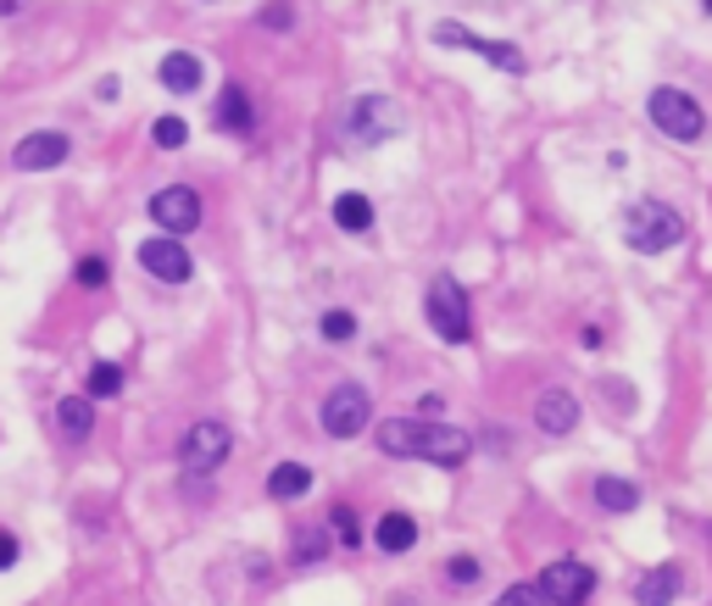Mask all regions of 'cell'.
Wrapping results in <instances>:
<instances>
[{"instance_id":"obj_5","label":"cell","mask_w":712,"mask_h":606,"mask_svg":"<svg viewBox=\"0 0 712 606\" xmlns=\"http://www.w3.org/2000/svg\"><path fill=\"white\" fill-rule=\"evenodd\" d=\"M645 112H651V123H657L668 140H679V145H695V140L706 134V112H701L684 90H651Z\"/></svg>"},{"instance_id":"obj_26","label":"cell","mask_w":712,"mask_h":606,"mask_svg":"<svg viewBox=\"0 0 712 606\" xmlns=\"http://www.w3.org/2000/svg\"><path fill=\"white\" fill-rule=\"evenodd\" d=\"M317 329H323V340H334V345H339V340H350V334H356V317H350V312H323V323H317Z\"/></svg>"},{"instance_id":"obj_1","label":"cell","mask_w":712,"mask_h":606,"mask_svg":"<svg viewBox=\"0 0 712 606\" xmlns=\"http://www.w3.org/2000/svg\"><path fill=\"white\" fill-rule=\"evenodd\" d=\"M385 456H407V462H435V467H462L474 456V440L451 423H424V417H385L374 428Z\"/></svg>"},{"instance_id":"obj_6","label":"cell","mask_w":712,"mask_h":606,"mask_svg":"<svg viewBox=\"0 0 712 606\" xmlns=\"http://www.w3.org/2000/svg\"><path fill=\"white\" fill-rule=\"evenodd\" d=\"M228 451H234L228 428H223L217 417H201V423L184 434V445H179V467H184L190 478H206V473H217V467L228 462Z\"/></svg>"},{"instance_id":"obj_2","label":"cell","mask_w":712,"mask_h":606,"mask_svg":"<svg viewBox=\"0 0 712 606\" xmlns=\"http://www.w3.org/2000/svg\"><path fill=\"white\" fill-rule=\"evenodd\" d=\"M684 240V218L668 206V201H629L623 206V245L629 251H640V256H657V251H668V245H679Z\"/></svg>"},{"instance_id":"obj_15","label":"cell","mask_w":712,"mask_h":606,"mask_svg":"<svg viewBox=\"0 0 712 606\" xmlns=\"http://www.w3.org/2000/svg\"><path fill=\"white\" fill-rule=\"evenodd\" d=\"M679 589H684V573L668 562V567H651V573L634 584V600H640V606H673Z\"/></svg>"},{"instance_id":"obj_29","label":"cell","mask_w":712,"mask_h":606,"mask_svg":"<svg viewBox=\"0 0 712 606\" xmlns=\"http://www.w3.org/2000/svg\"><path fill=\"white\" fill-rule=\"evenodd\" d=\"M446 578H451V584H462V589H468V584H474V578H479V562H474V556H451V562H446Z\"/></svg>"},{"instance_id":"obj_30","label":"cell","mask_w":712,"mask_h":606,"mask_svg":"<svg viewBox=\"0 0 712 606\" xmlns=\"http://www.w3.org/2000/svg\"><path fill=\"white\" fill-rule=\"evenodd\" d=\"M18 556H23L18 534H7V528H0V567H18Z\"/></svg>"},{"instance_id":"obj_13","label":"cell","mask_w":712,"mask_h":606,"mask_svg":"<svg viewBox=\"0 0 712 606\" xmlns=\"http://www.w3.org/2000/svg\"><path fill=\"white\" fill-rule=\"evenodd\" d=\"M535 428H546V434L579 428V395H573V390H546V395L535 401Z\"/></svg>"},{"instance_id":"obj_14","label":"cell","mask_w":712,"mask_h":606,"mask_svg":"<svg viewBox=\"0 0 712 606\" xmlns=\"http://www.w3.org/2000/svg\"><path fill=\"white\" fill-rule=\"evenodd\" d=\"M212 123H217L223 134H251V129H256V112H251V95H245V84H223V101H217Z\"/></svg>"},{"instance_id":"obj_11","label":"cell","mask_w":712,"mask_h":606,"mask_svg":"<svg viewBox=\"0 0 712 606\" xmlns=\"http://www.w3.org/2000/svg\"><path fill=\"white\" fill-rule=\"evenodd\" d=\"M68 151H73V140H68V134L40 129V134H23V140H18L12 162H18L23 173H45V168H62V162H68Z\"/></svg>"},{"instance_id":"obj_4","label":"cell","mask_w":712,"mask_h":606,"mask_svg":"<svg viewBox=\"0 0 712 606\" xmlns=\"http://www.w3.org/2000/svg\"><path fill=\"white\" fill-rule=\"evenodd\" d=\"M424 312H429V329H435L446 345H468V340H474L468 295H462V284H457L451 273L429 279V301H424Z\"/></svg>"},{"instance_id":"obj_3","label":"cell","mask_w":712,"mask_h":606,"mask_svg":"<svg viewBox=\"0 0 712 606\" xmlns=\"http://www.w3.org/2000/svg\"><path fill=\"white\" fill-rule=\"evenodd\" d=\"M396 134H401V107H396L390 95H356V101H350V112H345V140H350L356 151H374V145L396 140Z\"/></svg>"},{"instance_id":"obj_8","label":"cell","mask_w":712,"mask_h":606,"mask_svg":"<svg viewBox=\"0 0 712 606\" xmlns=\"http://www.w3.org/2000/svg\"><path fill=\"white\" fill-rule=\"evenodd\" d=\"M535 589H540V600H546V606H584V600H590V589H596V573H590L584 562L562 556V562H551V567L535 578Z\"/></svg>"},{"instance_id":"obj_20","label":"cell","mask_w":712,"mask_h":606,"mask_svg":"<svg viewBox=\"0 0 712 606\" xmlns=\"http://www.w3.org/2000/svg\"><path fill=\"white\" fill-rule=\"evenodd\" d=\"M413 545H418V523H413L407 512H385V523H379V551L401 556V551H413Z\"/></svg>"},{"instance_id":"obj_23","label":"cell","mask_w":712,"mask_h":606,"mask_svg":"<svg viewBox=\"0 0 712 606\" xmlns=\"http://www.w3.org/2000/svg\"><path fill=\"white\" fill-rule=\"evenodd\" d=\"M328 539H339V545H363V523H356V512L339 501V506H328Z\"/></svg>"},{"instance_id":"obj_12","label":"cell","mask_w":712,"mask_h":606,"mask_svg":"<svg viewBox=\"0 0 712 606\" xmlns=\"http://www.w3.org/2000/svg\"><path fill=\"white\" fill-rule=\"evenodd\" d=\"M140 267H151V279H162V284H190V273H195L190 251L179 240H162V234L140 245Z\"/></svg>"},{"instance_id":"obj_22","label":"cell","mask_w":712,"mask_h":606,"mask_svg":"<svg viewBox=\"0 0 712 606\" xmlns=\"http://www.w3.org/2000/svg\"><path fill=\"white\" fill-rule=\"evenodd\" d=\"M596 506L601 512H634L640 506V484H629V478H596Z\"/></svg>"},{"instance_id":"obj_16","label":"cell","mask_w":712,"mask_h":606,"mask_svg":"<svg viewBox=\"0 0 712 606\" xmlns=\"http://www.w3.org/2000/svg\"><path fill=\"white\" fill-rule=\"evenodd\" d=\"M57 423H62V440H68V445H84L90 428H95L90 395H62V401H57Z\"/></svg>"},{"instance_id":"obj_18","label":"cell","mask_w":712,"mask_h":606,"mask_svg":"<svg viewBox=\"0 0 712 606\" xmlns=\"http://www.w3.org/2000/svg\"><path fill=\"white\" fill-rule=\"evenodd\" d=\"M306 489H312V467H301V462H278L267 473V495L273 501H301Z\"/></svg>"},{"instance_id":"obj_25","label":"cell","mask_w":712,"mask_h":606,"mask_svg":"<svg viewBox=\"0 0 712 606\" xmlns=\"http://www.w3.org/2000/svg\"><path fill=\"white\" fill-rule=\"evenodd\" d=\"M151 140H156L162 151H179V145L190 140V123H184V118H156V123H151Z\"/></svg>"},{"instance_id":"obj_24","label":"cell","mask_w":712,"mask_h":606,"mask_svg":"<svg viewBox=\"0 0 712 606\" xmlns=\"http://www.w3.org/2000/svg\"><path fill=\"white\" fill-rule=\"evenodd\" d=\"M118 390H123V367H118V362H95V367H90V395L106 401V395H118Z\"/></svg>"},{"instance_id":"obj_21","label":"cell","mask_w":712,"mask_h":606,"mask_svg":"<svg viewBox=\"0 0 712 606\" xmlns=\"http://www.w3.org/2000/svg\"><path fill=\"white\" fill-rule=\"evenodd\" d=\"M328 551H334L328 528H295V539H289V562H295V567H317Z\"/></svg>"},{"instance_id":"obj_9","label":"cell","mask_w":712,"mask_h":606,"mask_svg":"<svg viewBox=\"0 0 712 606\" xmlns=\"http://www.w3.org/2000/svg\"><path fill=\"white\" fill-rule=\"evenodd\" d=\"M151 223H162V240H179V234H195L201 229V195L190 184H167L151 195Z\"/></svg>"},{"instance_id":"obj_19","label":"cell","mask_w":712,"mask_h":606,"mask_svg":"<svg viewBox=\"0 0 712 606\" xmlns=\"http://www.w3.org/2000/svg\"><path fill=\"white\" fill-rule=\"evenodd\" d=\"M334 223H339L345 234H368V229H374V201L356 195V190L339 195V201H334Z\"/></svg>"},{"instance_id":"obj_10","label":"cell","mask_w":712,"mask_h":606,"mask_svg":"<svg viewBox=\"0 0 712 606\" xmlns=\"http://www.w3.org/2000/svg\"><path fill=\"white\" fill-rule=\"evenodd\" d=\"M435 40H440V46H462V51L485 57V62L501 68V73H523V68H529L523 51H518L512 40H485V34H468L462 23H435Z\"/></svg>"},{"instance_id":"obj_27","label":"cell","mask_w":712,"mask_h":606,"mask_svg":"<svg viewBox=\"0 0 712 606\" xmlns=\"http://www.w3.org/2000/svg\"><path fill=\"white\" fill-rule=\"evenodd\" d=\"M73 279H79L84 290H101V284H106V262H101V256H84V262L73 267Z\"/></svg>"},{"instance_id":"obj_17","label":"cell","mask_w":712,"mask_h":606,"mask_svg":"<svg viewBox=\"0 0 712 606\" xmlns=\"http://www.w3.org/2000/svg\"><path fill=\"white\" fill-rule=\"evenodd\" d=\"M156 73H162V84H167L173 95H190V90H201V79H206V73H201V57H190V51L162 57V68H156Z\"/></svg>"},{"instance_id":"obj_31","label":"cell","mask_w":712,"mask_h":606,"mask_svg":"<svg viewBox=\"0 0 712 606\" xmlns=\"http://www.w3.org/2000/svg\"><path fill=\"white\" fill-rule=\"evenodd\" d=\"M295 23V12L289 7H273V12H262V29H289Z\"/></svg>"},{"instance_id":"obj_28","label":"cell","mask_w":712,"mask_h":606,"mask_svg":"<svg viewBox=\"0 0 712 606\" xmlns=\"http://www.w3.org/2000/svg\"><path fill=\"white\" fill-rule=\"evenodd\" d=\"M496 606H546V600H540V589H535V584H512V589H501V595H496Z\"/></svg>"},{"instance_id":"obj_7","label":"cell","mask_w":712,"mask_h":606,"mask_svg":"<svg viewBox=\"0 0 712 606\" xmlns=\"http://www.w3.org/2000/svg\"><path fill=\"white\" fill-rule=\"evenodd\" d=\"M368 417H374V401H368L363 384H334V390H328V401H323V428H328L334 440H356V434L368 428Z\"/></svg>"}]
</instances>
